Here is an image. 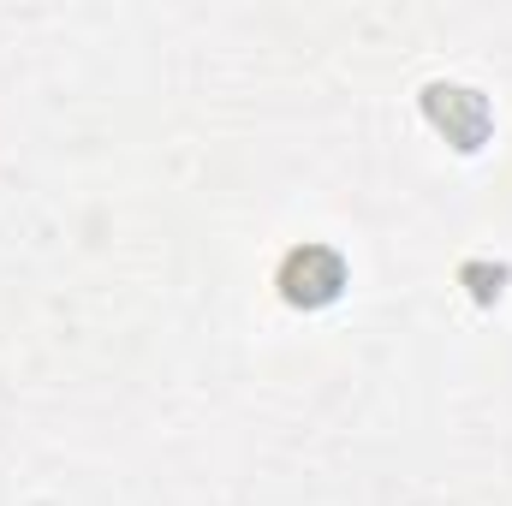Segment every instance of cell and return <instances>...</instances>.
Wrapping results in <instances>:
<instances>
[{
    "label": "cell",
    "mask_w": 512,
    "mask_h": 506,
    "mask_svg": "<svg viewBox=\"0 0 512 506\" xmlns=\"http://www.w3.org/2000/svg\"><path fill=\"white\" fill-rule=\"evenodd\" d=\"M286 298L292 304H328L334 292H340V256H328V251H298L292 262H286Z\"/></svg>",
    "instance_id": "cell-1"
}]
</instances>
